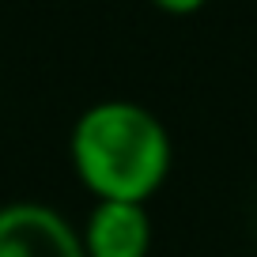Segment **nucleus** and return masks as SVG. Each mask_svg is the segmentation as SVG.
<instances>
[{
    "mask_svg": "<svg viewBox=\"0 0 257 257\" xmlns=\"http://www.w3.org/2000/svg\"><path fill=\"white\" fill-rule=\"evenodd\" d=\"M68 159L95 201L148 204L167 185L174 144L155 110L133 98H98L68 133Z\"/></svg>",
    "mask_w": 257,
    "mask_h": 257,
    "instance_id": "f257e3e1",
    "label": "nucleus"
},
{
    "mask_svg": "<svg viewBox=\"0 0 257 257\" xmlns=\"http://www.w3.org/2000/svg\"><path fill=\"white\" fill-rule=\"evenodd\" d=\"M0 257H87L80 231L38 201L0 204Z\"/></svg>",
    "mask_w": 257,
    "mask_h": 257,
    "instance_id": "f03ea898",
    "label": "nucleus"
},
{
    "mask_svg": "<svg viewBox=\"0 0 257 257\" xmlns=\"http://www.w3.org/2000/svg\"><path fill=\"white\" fill-rule=\"evenodd\" d=\"M87 257H148L155 227L140 201H95L80 227Z\"/></svg>",
    "mask_w": 257,
    "mask_h": 257,
    "instance_id": "7ed1b4c3",
    "label": "nucleus"
},
{
    "mask_svg": "<svg viewBox=\"0 0 257 257\" xmlns=\"http://www.w3.org/2000/svg\"><path fill=\"white\" fill-rule=\"evenodd\" d=\"M155 12L163 16H174V19H185V16H197V12L208 4V0H148Z\"/></svg>",
    "mask_w": 257,
    "mask_h": 257,
    "instance_id": "20e7f679",
    "label": "nucleus"
}]
</instances>
